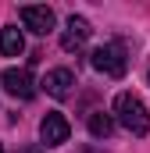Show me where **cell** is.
<instances>
[{"label":"cell","instance_id":"cell-1","mask_svg":"<svg viewBox=\"0 0 150 153\" xmlns=\"http://www.w3.org/2000/svg\"><path fill=\"white\" fill-rule=\"evenodd\" d=\"M114 117L122 128H129L132 135H147L150 132V111L136 93H118L114 96Z\"/></svg>","mask_w":150,"mask_h":153},{"label":"cell","instance_id":"cell-2","mask_svg":"<svg viewBox=\"0 0 150 153\" xmlns=\"http://www.w3.org/2000/svg\"><path fill=\"white\" fill-rule=\"evenodd\" d=\"M89 64H93L100 75H107V78H122L125 68H129L125 46H122V43H104V46H97V50L89 53Z\"/></svg>","mask_w":150,"mask_h":153},{"label":"cell","instance_id":"cell-3","mask_svg":"<svg viewBox=\"0 0 150 153\" xmlns=\"http://www.w3.org/2000/svg\"><path fill=\"white\" fill-rule=\"evenodd\" d=\"M68 135H72V125H68L64 114L50 111V114L39 121V139H43V146H61V143H68Z\"/></svg>","mask_w":150,"mask_h":153},{"label":"cell","instance_id":"cell-4","mask_svg":"<svg viewBox=\"0 0 150 153\" xmlns=\"http://www.w3.org/2000/svg\"><path fill=\"white\" fill-rule=\"evenodd\" d=\"M18 14H22L25 29H32L36 36H46V32H54V22H57V18H54V11H50V7H43V4H25Z\"/></svg>","mask_w":150,"mask_h":153},{"label":"cell","instance_id":"cell-5","mask_svg":"<svg viewBox=\"0 0 150 153\" xmlns=\"http://www.w3.org/2000/svg\"><path fill=\"white\" fill-rule=\"evenodd\" d=\"M0 82H4V89H7L11 96H18V100H32V96H36V82H32V75H29L25 68H7V71L0 75Z\"/></svg>","mask_w":150,"mask_h":153},{"label":"cell","instance_id":"cell-6","mask_svg":"<svg viewBox=\"0 0 150 153\" xmlns=\"http://www.w3.org/2000/svg\"><path fill=\"white\" fill-rule=\"evenodd\" d=\"M89 36H93L89 22H86V18H79V14H72V18H68V25H64V36H61V46H64L68 53H72V50H82Z\"/></svg>","mask_w":150,"mask_h":153},{"label":"cell","instance_id":"cell-7","mask_svg":"<svg viewBox=\"0 0 150 153\" xmlns=\"http://www.w3.org/2000/svg\"><path fill=\"white\" fill-rule=\"evenodd\" d=\"M72 85H75V75L68 68H54V71H46V78H43V89H46L54 100L72 96Z\"/></svg>","mask_w":150,"mask_h":153},{"label":"cell","instance_id":"cell-8","mask_svg":"<svg viewBox=\"0 0 150 153\" xmlns=\"http://www.w3.org/2000/svg\"><path fill=\"white\" fill-rule=\"evenodd\" d=\"M22 50H25V36H22V29H14V25L0 29V53H4V57H18Z\"/></svg>","mask_w":150,"mask_h":153},{"label":"cell","instance_id":"cell-9","mask_svg":"<svg viewBox=\"0 0 150 153\" xmlns=\"http://www.w3.org/2000/svg\"><path fill=\"white\" fill-rule=\"evenodd\" d=\"M86 125H89V135H93V139H107V135L114 132V117L104 114V111H93Z\"/></svg>","mask_w":150,"mask_h":153},{"label":"cell","instance_id":"cell-10","mask_svg":"<svg viewBox=\"0 0 150 153\" xmlns=\"http://www.w3.org/2000/svg\"><path fill=\"white\" fill-rule=\"evenodd\" d=\"M0 153H4V146H0Z\"/></svg>","mask_w":150,"mask_h":153}]
</instances>
